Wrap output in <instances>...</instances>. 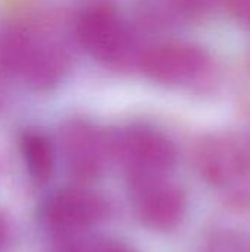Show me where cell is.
Listing matches in <instances>:
<instances>
[{
  "label": "cell",
  "mask_w": 250,
  "mask_h": 252,
  "mask_svg": "<svg viewBox=\"0 0 250 252\" xmlns=\"http://www.w3.org/2000/svg\"><path fill=\"white\" fill-rule=\"evenodd\" d=\"M81 46L99 61L118 69L141 62L139 46L119 15L109 6L97 4L85 9L77 22Z\"/></svg>",
  "instance_id": "6da1fadb"
},
{
  "label": "cell",
  "mask_w": 250,
  "mask_h": 252,
  "mask_svg": "<svg viewBox=\"0 0 250 252\" xmlns=\"http://www.w3.org/2000/svg\"><path fill=\"white\" fill-rule=\"evenodd\" d=\"M133 205L140 221L159 232L175 229L186 214V195L175 183L161 177L134 179Z\"/></svg>",
  "instance_id": "7a4b0ae2"
},
{
  "label": "cell",
  "mask_w": 250,
  "mask_h": 252,
  "mask_svg": "<svg viewBox=\"0 0 250 252\" xmlns=\"http://www.w3.org/2000/svg\"><path fill=\"white\" fill-rule=\"evenodd\" d=\"M116 152L134 179L165 176L175 164V148L161 133L149 128H133L124 133Z\"/></svg>",
  "instance_id": "3957f363"
},
{
  "label": "cell",
  "mask_w": 250,
  "mask_h": 252,
  "mask_svg": "<svg viewBox=\"0 0 250 252\" xmlns=\"http://www.w3.org/2000/svg\"><path fill=\"white\" fill-rule=\"evenodd\" d=\"M140 66L143 72L159 84H183L197 78L208 66V56L196 46L167 43L146 50Z\"/></svg>",
  "instance_id": "277c9868"
},
{
  "label": "cell",
  "mask_w": 250,
  "mask_h": 252,
  "mask_svg": "<svg viewBox=\"0 0 250 252\" xmlns=\"http://www.w3.org/2000/svg\"><path fill=\"white\" fill-rule=\"evenodd\" d=\"M109 213L106 199L88 189H65L53 195L44 208L47 224L59 232H80L97 226Z\"/></svg>",
  "instance_id": "5b68a950"
},
{
  "label": "cell",
  "mask_w": 250,
  "mask_h": 252,
  "mask_svg": "<svg viewBox=\"0 0 250 252\" xmlns=\"http://www.w3.org/2000/svg\"><path fill=\"white\" fill-rule=\"evenodd\" d=\"M60 146L68 168L77 179L88 180L100 174L106 145L94 127L81 121L66 124L60 133Z\"/></svg>",
  "instance_id": "8992f818"
},
{
  "label": "cell",
  "mask_w": 250,
  "mask_h": 252,
  "mask_svg": "<svg viewBox=\"0 0 250 252\" xmlns=\"http://www.w3.org/2000/svg\"><path fill=\"white\" fill-rule=\"evenodd\" d=\"M194 162L200 176L217 186L239 180L249 165L245 151L227 137H208L200 142Z\"/></svg>",
  "instance_id": "52a82bcc"
},
{
  "label": "cell",
  "mask_w": 250,
  "mask_h": 252,
  "mask_svg": "<svg viewBox=\"0 0 250 252\" xmlns=\"http://www.w3.org/2000/svg\"><path fill=\"white\" fill-rule=\"evenodd\" d=\"M38 37L18 22L0 24V77H24Z\"/></svg>",
  "instance_id": "ba28073f"
},
{
  "label": "cell",
  "mask_w": 250,
  "mask_h": 252,
  "mask_svg": "<svg viewBox=\"0 0 250 252\" xmlns=\"http://www.w3.org/2000/svg\"><path fill=\"white\" fill-rule=\"evenodd\" d=\"M68 68L66 50L52 40L38 38L24 78L35 89H50L63 78Z\"/></svg>",
  "instance_id": "9c48e42d"
},
{
  "label": "cell",
  "mask_w": 250,
  "mask_h": 252,
  "mask_svg": "<svg viewBox=\"0 0 250 252\" xmlns=\"http://www.w3.org/2000/svg\"><path fill=\"white\" fill-rule=\"evenodd\" d=\"M21 151L29 176L35 182H47L55 170V151L50 140L41 133L28 131L21 139Z\"/></svg>",
  "instance_id": "30bf717a"
},
{
  "label": "cell",
  "mask_w": 250,
  "mask_h": 252,
  "mask_svg": "<svg viewBox=\"0 0 250 252\" xmlns=\"http://www.w3.org/2000/svg\"><path fill=\"white\" fill-rule=\"evenodd\" d=\"M225 3L227 9L236 19L250 24V0H225Z\"/></svg>",
  "instance_id": "8fae6325"
},
{
  "label": "cell",
  "mask_w": 250,
  "mask_h": 252,
  "mask_svg": "<svg viewBox=\"0 0 250 252\" xmlns=\"http://www.w3.org/2000/svg\"><path fill=\"white\" fill-rule=\"evenodd\" d=\"M90 252H134V251H133L131 248H128L127 245H124V244L103 241V242L90 244Z\"/></svg>",
  "instance_id": "7c38bea8"
},
{
  "label": "cell",
  "mask_w": 250,
  "mask_h": 252,
  "mask_svg": "<svg viewBox=\"0 0 250 252\" xmlns=\"http://www.w3.org/2000/svg\"><path fill=\"white\" fill-rule=\"evenodd\" d=\"M7 236H9V221L6 219V216L0 211V251L6 245Z\"/></svg>",
  "instance_id": "4fadbf2b"
},
{
  "label": "cell",
  "mask_w": 250,
  "mask_h": 252,
  "mask_svg": "<svg viewBox=\"0 0 250 252\" xmlns=\"http://www.w3.org/2000/svg\"><path fill=\"white\" fill-rule=\"evenodd\" d=\"M0 106H1V100H0Z\"/></svg>",
  "instance_id": "5bb4252c"
}]
</instances>
